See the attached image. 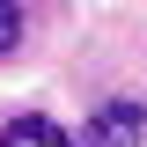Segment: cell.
<instances>
[{
    "label": "cell",
    "mask_w": 147,
    "mask_h": 147,
    "mask_svg": "<svg viewBox=\"0 0 147 147\" xmlns=\"http://www.w3.org/2000/svg\"><path fill=\"white\" fill-rule=\"evenodd\" d=\"M0 147H74V140L52 125V118H15V125L0 132Z\"/></svg>",
    "instance_id": "7a4b0ae2"
},
{
    "label": "cell",
    "mask_w": 147,
    "mask_h": 147,
    "mask_svg": "<svg viewBox=\"0 0 147 147\" xmlns=\"http://www.w3.org/2000/svg\"><path fill=\"white\" fill-rule=\"evenodd\" d=\"M140 125H147V110H140V103H103L81 147H140Z\"/></svg>",
    "instance_id": "6da1fadb"
},
{
    "label": "cell",
    "mask_w": 147,
    "mask_h": 147,
    "mask_svg": "<svg viewBox=\"0 0 147 147\" xmlns=\"http://www.w3.org/2000/svg\"><path fill=\"white\" fill-rule=\"evenodd\" d=\"M15 37H22V7H15V0H0V52H7Z\"/></svg>",
    "instance_id": "3957f363"
}]
</instances>
